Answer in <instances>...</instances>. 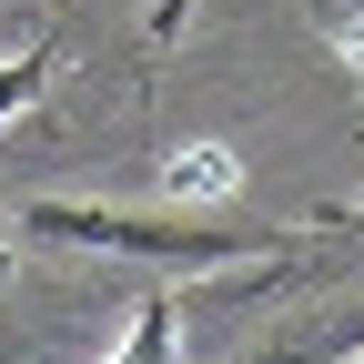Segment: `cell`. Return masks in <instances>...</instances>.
<instances>
[{"instance_id":"cell-2","label":"cell","mask_w":364,"mask_h":364,"mask_svg":"<svg viewBox=\"0 0 364 364\" xmlns=\"http://www.w3.org/2000/svg\"><path fill=\"white\" fill-rule=\"evenodd\" d=\"M344 51H364V31H344Z\"/></svg>"},{"instance_id":"cell-1","label":"cell","mask_w":364,"mask_h":364,"mask_svg":"<svg viewBox=\"0 0 364 364\" xmlns=\"http://www.w3.org/2000/svg\"><path fill=\"white\" fill-rule=\"evenodd\" d=\"M112 364H182V294H142L132 304V344Z\"/></svg>"}]
</instances>
